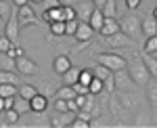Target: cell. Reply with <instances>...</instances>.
<instances>
[{
    "instance_id": "cell-1",
    "label": "cell",
    "mask_w": 157,
    "mask_h": 128,
    "mask_svg": "<svg viewBox=\"0 0 157 128\" xmlns=\"http://www.w3.org/2000/svg\"><path fill=\"white\" fill-rule=\"evenodd\" d=\"M128 67V74H130V78H132L134 84H138V86H147L149 82H151V74L149 70L145 67V63H143V59H134L130 65H126Z\"/></svg>"
},
{
    "instance_id": "cell-2",
    "label": "cell",
    "mask_w": 157,
    "mask_h": 128,
    "mask_svg": "<svg viewBox=\"0 0 157 128\" xmlns=\"http://www.w3.org/2000/svg\"><path fill=\"white\" fill-rule=\"evenodd\" d=\"M120 32H124L128 38H132L134 42L140 40V36H143V32H140V17L128 15L126 19H121L120 21Z\"/></svg>"
},
{
    "instance_id": "cell-3",
    "label": "cell",
    "mask_w": 157,
    "mask_h": 128,
    "mask_svg": "<svg viewBox=\"0 0 157 128\" xmlns=\"http://www.w3.org/2000/svg\"><path fill=\"white\" fill-rule=\"evenodd\" d=\"M97 63L105 65V67L111 70V71L124 70V67L128 65V61L121 57L120 53H101V55H97Z\"/></svg>"
},
{
    "instance_id": "cell-4",
    "label": "cell",
    "mask_w": 157,
    "mask_h": 128,
    "mask_svg": "<svg viewBox=\"0 0 157 128\" xmlns=\"http://www.w3.org/2000/svg\"><path fill=\"white\" fill-rule=\"evenodd\" d=\"M101 42L105 46H111V48H126V46H132L134 44V40L128 38L124 32H115V34H111V36H103Z\"/></svg>"
},
{
    "instance_id": "cell-5",
    "label": "cell",
    "mask_w": 157,
    "mask_h": 128,
    "mask_svg": "<svg viewBox=\"0 0 157 128\" xmlns=\"http://www.w3.org/2000/svg\"><path fill=\"white\" fill-rule=\"evenodd\" d=\"M15 17H17L19 27H21V25H40V19L36 17V13L29 6V2L23 4V6H17V15H15Z\"/></svg>"
},
{
    "instance_id": "cell-6",
    "label": "cell",
    "mask_w": 157,
    "mask_h": 128,
    "mask_svg": "<svg viewBox=\"0 0 157 128\" xmlns=\"http://www.w3.org/2000/svg\"><path fill=\"white\" fill-rule=\"evenodd\" d=\"M15 71H19V74H23V76H36L38 65H36V61H32L29 57L21 55V57L15 59Z\"/></svg>"
},
{
    "instance_id": "cell-7",
    "label": "cell",
    "mask_w": 157,
    "mask_h": 128,
    "mask_svg": "<svg viewBox=\"0 0 157 128\" xmlns=\"http://www.w3.org/2000/svg\"><path fill=\"white\" fill-rule=\"evenodd\" d=\"M73 11H75V19H78V21L88 23L90 13L94 11V2H90V0H78V2L73 4Z\"/></svg>"
},
{
    "instance_id": "cell-8",
    "label": "cell",
    "mask_w": 157,
    "mask_h": 128,
    "mask_svg": "<svg viewBox=\"0 0 157 128\" xmlns=\"http://www.w3.org/2000/svg\"><path fill=\"white\" fill-rule=\"evenodd\" d=\"M94 34H97V32H94L88 23L78 21V27H75V32H73V38H75L78 42H90V40L94 38Z\"/></svg>"
},
{
    "instance_id": "cell-9",
    "label": "cell",
    "mask_w": 157,
    "mask_h": 128,
    "mask_svg": "<svg viewBox=\"0 0 157 128\" xmlns=\"http://www.w3.org/2000/svg\"><path fill=\"white\" fill-rule=\"evenodd\" d=\"M75 118V111H57V116L50 118V126L52 128H65L71 124V120Z\"/></svg>"
},
{
    "instance_id": "cell-10",
    "label": "cell",
    "mask_w": 157,
    "mask_h": 128,
    "mask_svg": "<svg viewBox=\"0 0 157 128\" xmlns=\"http://www.w3.org/2000/svg\"><path fill=\"white\" fill-rule=\"evenodd\" d=\"M140 32L145 38L149 36H157V19L153 15H147V17H140Z\"/></svg>"
},
{
    "instance_id": "cell-11",
    "label": "cell",
    "mask_w": 157,
    "mask_h": 128,
    "mask_svg": "<svg viewBox=\"0 0 157 128\" xmlns=\"http://www.w3.org/2000/svg\"><path fill=\"white\" fill-rule=\"evenodd\" d=\"M4 36L11 40L13 44L17 42V38H19V23H17V17H9V21L4 23Z\"/></svg>"
},
{
    "instance_id": "cell-12",
    "label": "cell",
    "mask_w": 157,
    "mask_h": 128,
    "mask_svg": "<svg viewBox=\"0 0 157 128\" xmlns=\"http://www.w3.org/2000/svg\"><path fill=\"white\" fill-rule=\"evenodd\" d=\"M29 107H32V111H36V114L46 111V107H48V99H46V94L36 93L32 99H29Z\"/></svg>"
},
{
    "instance_id": "cell-13",
    "label": "cell",
    "mask_w": 157,
    "mask_h": 128,
    "mask_svg": "<svg viewBox=\"0 0 157 128\" xmlns=\"http://www.w3.org/2000/svg\"><path fill=\"white\" fill-rule=\"evenodd\" d=\"M98 32H101V36H111V34H115V32H120V23L113 17H105V21H103Z\"/></svg>"
},
{
    "instance_id": "cell-14",
    "label": "cell",
    "mask_w": 157,
    "mask_h": 128,
    "mask_svg": "<svg viewBox=\"0 0 157 128\" xmlns=\"http://www.w3.org/2000/svg\"><path fill=\"white\" fill-rule=\"evenodd\" d=\"M71 67V61H69V57L67 55H59V57L52 61V70H55V74H65V71Z\"/></svg>"
},
{
    "instance_id": "cell-15",
    "label": "cell",
    "mask_w": 157,
    "mask_h": 128,
    "mask_svg": "<svg viewBox=\"0 0 157 128\" xmlns=\"http://www.w3.org/2000/svg\"><path fill=\"white\" fill-rule=\"evenodd\" d=\"M103 21H105V15L101 13V9L94 6V11L90 13V17H88V25H90L94 32H98V30H101V25H103Z\"/></svg>"
},
{
    "instance_id": "cell-16",
    "label": "cell",
    "mask_w": 157,
    "mask_h": 128,
    "mask_svg": "<svg viewBox=\"0 0 157 128\" xmlns=\"http://www.w3.org/2000/svg\"><path fill=\"white\" fill-rule=\"evenodd\" d=\"M113 82H115V86H120V88H126V86L132 82V78H130V74L126 71V67H124V70L113 71Z\"/></svg>"
},
{
    "instance_id": "cell-17",
    "label": "cell",
    "mask_w": 157,
    "mask_h": 128,
    "mask_svg": "<svg viewBox=\"0 0 157 128\" xmlns=\"http://www.w3.org/2000/svg\"><path fill=\"white\" fill-rule=\"evenodd\" d=\"M13 109L21 116V114H27V111H32V107H29V101L23 99V97H19V94H15V101H13Z\"/></svg>"
},
{
    "instance_id": "cell-18",
    "label": "cell",
    "mask_w": 157,
    "mask_h": 128,
    "mask_svg": "<svg viewBox=\"0 0 157 128\" xmlns=\"http://www.w3.org/2000/svg\"><path fill=\"white\" fill-rule=\"evenodd\" d=\"M98 9H101V13L105 17H113V19L117 17V2L115 0H105L103 6H98Z\"/></svg>"
},
{
    "instance_id": "cell-19",
    "label": "cell",
    "mask_w": 157,
    "mask_h": 128,
    "mask_svg": "<svg viewBox=\"0 0 157 128\" xmlns=\"http://www.w3.org/2000/svg\"><path fill=\"white\" fill-rule=\"evenodd\" d=\"M143 63H145L147 70H149L151 78H157V57H153V55L145 53V57H143Z\"/></svg>"
},
{
    "instance_id": "cell-20",
    "label": "cell",
    "mask_w": 157,
    "mask_h": 128,
    "mask_svg": "<svg viewBox=\"0 0 157 128\" xmlns=\"http://www.w3.org/2000/svg\"><path fill=\"white\" fill-rule=\"evenodd\" d=\"M36 93H38L36 86H32V84H19V86H17V94L23 97V99H27V101H29Z\"/></svg>"
},
{
    "instance_id": "cell-21",
    "label": "cell",
    "mask_w": 157,
    "mask_h": 128,
    "mask_svg": "<svg viewBox=\"0 0 157 128\" xmlns=\"http://www.w3.org/2000/svg\"><path fill=\"white\" fill-rule=\"evenodd\" d=\"M0 70H4V71H15V59L9 57L6 53H0Z\"/></svg>"
},
{
    "instance_id": "cell-22",
    "label": "cell",
    "mask_w": 157,
    "mask_h": 128,
    "mask_svg": "<svg viewBox=\"0 0 157 128\" xmlns=\"http://www.w3.org/2000/svg\"><path fill=\"white\" fill-rule=\"evenodd\" d=\"M61 76H63V80H65V84H69V86H71L73 82H78V76H80V67H69V70L65 71V74H61Z\"/></svg>"
},
{
    "instance_id": "cell-23",
    "label": "cell",
    "mask_w": 157,
    "mask_h": 128,
    "mask_svg": "<svg viewBox=\"0 0 157 128\" xmlns=\"http://www.w3.org/2000/svg\"><path fill=\"white\" fill-rule=\"evenodd\" d=\"M0 84H19V78L15 71H4L0 70Z\"/></svg>"
},
{
    "instance_id": "cell-24",
    "label": "cell",
    "mask_w": 157,
    "mask_h": 128,
    "mask_svg": "<svg viewBox=\"0 0 157 128\" xmlns=\"http://www.w3.org/2000/svg\"><path fill=\"white\" fill-rule=\"evenodd\" d=\"M75 97V93H73V88L67 84V86H61L59 90L55 93V99H65V101H69V99H73Z\"/></svg>"
},
{
    "instance_id": "cell-25",
    "label": "cell",
    "mask_w": 157,
    "mask_h": 128,
    "mask_svg": "<svg viewBox=\"0 0 157 128\" xmlns=\"http://www.w3.org/2000/svg\"><path fill=\"white\" fill-rule=\"evenodd\" d=\"M143 53H149V55H153L157 53V36H149L145 40V46H143Z\"/></svg>"
},
{
    "instance_id": "cell-26",
    "label": "cell",
    "mask_w": 157,
    "mask_h": 128,
    "mask_svg": "<svg viewBox=\"0 0 157 128\" xmlns=\"http://www.w3.org/2000/svg\"><path fill=\"white\" fill-rule=\"evenodd\" d=\"M111 74H113V71L107 70V67H105V65H101V63H98L97 67L92 70V76H94V78H98V80H105V78H109V76H111Z\"/></svg>"
},
{
    "instance_id": "cell-27",
    "label": "cell",
    "mask_w": 157,
    "mask_h": 128,
    "mask_svg": "<svg viewBox=\"0 0 157 128\" xmlns=\"http://www.w3.org/2000/svg\"><path fill=\"white\" fill-rule=\"evenodd\" d=\"M103 90H105V88H103V80L92 78V80H90V84H88V93H90V94H101Z\"/></svg>"
},
{
    "instance_id": "cell-28",
    "label": "cell",
    "mask_w": 157,
    "mask_h": 128,
    "mask_svg": "<svg viewBox=\"0 0 157 128\" xmlns=\"http://www.w3.org/2000/svg\"><path fill=\"white\" fill-rule=\"evenodd\" d=\"M19 84H0V97H15Z\"/></svg>"
},
{
    "instance_id": "cell-29",
    "label": "cell",
    "mask_w": 157,
    "mask_h": 128,
    "mask_svg": "<svg viewBox=\"0 0 157 128\" xmlns=\"http://www.w3.org/2000/svg\"><path fill=\"white\" fill-rule=\"evenodd\" d=\"M50 34L52 36H65V21H52L50 23Z\"/></svg>"
},
{
    "instance_id": "cell-30",
    "label": "cell",
    "mask_w": 157,
    "mask_h": 128,
    "mask_svg": "<svg viewBox=\"0 0 157 128\" xmlns=\"http://www.w3.org/2000/svg\"><path fill=\"white\" fill-rule=\"evenodd\" d=\"M48 19H50V23H52V21H63V6L50 9L48 11Z\"/></svg>"
},
{
    "instance_id": "cell-31",
    "label": "cell",
    "mask_w": 157,
    "mask_h": 128,
    "mask_svg": "<svg viewBox=\"0 0 157 128\" xmlns=\"http://www.w3.org/2000/svg\"><path fill=\"white\" fill-rule=\"evenodd\" d=\"M94 76H92V70H80V76H78V82H82V84H90V80H92Z\"/></svg>"
},
{
    "instance_id": "cell-32",
    "label": "cell",
    "mask_w": 157,
    "mask_h": 128,
    "mask_svg": "<svg viewBox=\"0 0 157 128\" xmlns=\"http://www.w3.org/2000/svg\"><path fill=\"white\" fill-rule=\"evenodd\" d=\"M0 17L2 19H9L11 17V4L6 0H0Z\"/></svg>"
},
{
    "instance_id": "cell-33",
    "label": "cell",
    "mask_w": 157,
    "mask_h": 128,
    "mask_svg": "<svg viewBox=\"0 0 157 128\" xmlns=\"http://www.w3.org/2000/svg\"><path fill=\"white\" fill-rule=\"evenodd\" d=\"M71 88H73V93H75V94H90V93H88V86L82 84V82H73Z\"/></svg>"
},
{
    "instance_id": "cell-34",
    "label": "cell",
    "mask_w": 157,
    "mask_h": 128,
    "mask_svg": "<svg viewBox=\"0 0 157 128\" xmlns=\"http://www.w3.org/2000/svg\"><path fill=\"white\" fill-rule=\"evenodd\" d=\"M75 27H78V19H69V21H65V36H73Z\"/></svg>"
},
{
    "instance_id": "cell-35",
    "label": "cell",
    "mask_w": 157,
    "mask_h": 128,
    "mask_svg": "<svg viewBox=\"0 0 157 128\" xmlns=\"http://www.w3.org/2000/svg\"><path fill=\"white\" fill-rule=\"evenodd\" d=\"M25 50L21 46H17V44H13L11 48H9V50H6V55H9V57H13V59H17V57H21V55H23Z\"/></svg>"
},
{
    "instance_id": "cell-36",
    "label": "cell",
    "mask_w": 157,
    "mask_h": 128,
    "mask_svg": "<svg viewBox=\"0 0 157 128\" xmlns=\"http://www.w3.org/2000/svg\"><path fill=\"white\" fill-rule=\"evenodd\" d=\"M149 101H151V105L157 109V84L155 86H149Z\"/></svg>"
},
{
    "instance_id": "cell-37",
    "label": "cell",
    "mask_w": 157,
    "mask_h": 128,
    "mask_svg": "<svg viewBox=\"0 0 157 128\" xmlns=\"http://www.w3.org/2000/svg\"><path fill=\"white\" fill-rule=\"evenodd\" d=\"M69 19H75L73 6H63V21H69Z\"/></svg>"
},
{
    "instance_id": "cell-38",
    "label": "cell",
    "mask_w": 157,
    "mask_h": 128,
    "mask_svg": "<svg viewBox=\"0 0 157 128\" xmlns=\"http://www.w3.org/2000/svg\"><path fill=\"white\" fill-rule=\"evenodd\" d=\"M13 46V42L6 38V36H0V53H6L9 48Z\"/></svg>"
},
{
    "instance_id": "cell-39",
    "label": "cell",
    "mask_w": 157,
    "mask_h": 128,
    "mask_svg": "<svg viewBox=\"0 0 157 128\" xmlns=\"http://www.w3.org/2000/svg\"><path fill=\"white\" fill-rule=\"evenodd\" d=\"M103 88H105V90H109V93H111V90L115 88V82H113V74H111L109 78H105V80H103Z\"/></svg>"
},
{
    "instance_id": "cell-40",
    "label": "cell",
    "mask_w": 157,
    "mask_h": 128,
    "mask_svg": "<svg viewBox=\"0 0 157 128\" xmlns=\"http://www.w3.org/2000/svg\"><path fill=\"white\" fill-rule=\"evenodd\" d=\"M55 109L57 111H69L67 109V101L65 99H55Z\"/></svg>"
},
{
    "instance_id": "cell-41",
    "label": "cell",
    "mask_w": 157,
    "mask_h": 128,
    "mask_svg": "<svg viewBox=\"0 0 157 128\" xmlns=\"http://www.w3.org/2000/svg\"><path fill=\"white\" fill-rule=\"evenodd\" d=\"M6 120H9V124H15V122L19 120V114L11 107V109H6Z\"/></svg>"
},
{
    "instance_id": "cell-42",
    "label": "cell",
    "mask_w": 157,
    "mask_h": 128,
    "mask_svg": "<svg viewBox=\"0 0 157 128\" xmlns=\"http://www.w3.org/2000/svg\"><path fill=\"white\" fill-rule=\"evenodd\" d=\"M42 4H44V11H50V9H57V6H61L59 0H42Z\"/></svg>"
},
{
    "instance_id": "cell-43",
    "label": "cell",
    "mask_w": 157,
    "mask_h": 128,
    "mask_svg": "<svg viewBox=\"0 0 157 128\" xmlns=\"http://www.w3.org/2000/svg\"><path fill=\"white\" fill-rule=\"evenodd\" d=\"M120 101L124 107H132L134 105V97H128V94H120Z\"/></svg>"
},
{
    "instance_id": "cell-44",
    "label": "cell",
    "mask_w": 157,
    "mask_h": 128,
    "mask_svg": "<svg viewBox=\"0 0 157 128\" xmlns=\"http://www.w3.org/2000/svg\"><path fill=\"white\" fill-rule=\"evenodd\" d=\"M138 4H140V0H126V6H128L130 11H134V9H138Z\"/></svg>"
},
{
    "instance_id": "cell-45",
    "label": "cell",
    "mask_w": 157,
    "mask_h": 128,
    "mask_svg": "<svg viewBox=\"0 0 157 128\" xmlns=\"http://www.w3.org/2000/svg\"><path fill=\"white\" fill-rule=\"evenodd\" d=\"M2 99H4V111H6V109H11V107H13V101H15V97H2Z\"/></svg>"
},
{
    "instance_id": "cell-46",
    "label": "cell",
    "mask_w": 157,
    "mask_h": 128,
    "mask_svg": "<svg viewBox=\"0 0 157 128\" xmlns=\"http://www.w3.org/2000/svg\"><path fill=\"white\" fill-rule=\"evenodd\" d=\"M59 2H61V6H73L78 0H59Z\"/></svg>"
},
{
    "instance_id": "cell-47",
    "label": "cell",
    "mask_w": 157,
    "mask_h": 128,
    "mask_svg": "<svg viewBox=\"0 0 157 128\" xmlns=\"http://www.w3.org/2000/svg\"><path fill=\"white\" fill-rule=\"evenodd\" d=\"M13 4L15 6H23V4H27V0H13Z\"/></svg>"
},
{
    "instance_id": "cell-48",
    "label": "cell",
    "mask_w": 157,
    "mask_h": 128,
    "mask_svg": "<svg viewBox=\"0 0 157 128\" xmlns=\"http://www.w3.org/2000/svg\"><path fill=\"white\" fill-rule=\"evenodd\" d=\"M92 2H94V6L98 9V6H103V2H105V0H92Z\"/></svg>"
},
{
    "instance_id": "cell-49",
    "label": "cell",
    "mask_w": 157,
    "mask_h": 128,
    "mask_svg": "<svg viewBox=\"0 0 157 128\" xmlns=\"http://www.w3.org/2000/svg\"><path fill=\"white\" fill-rule=\"evenodd\" d=\"M0 111H4V99L0 97Z\"/></svg>"
},
{
    "instance_id": "cell-50",
    "label": "cell",
    "mask_w": 157,
    "mask_h": 128,
    "mask_svg": "<svg viewBox=\"0 0 157 128\" xmlns=\"http://www.w3.org/2000/svg\"><path fill=\"white\" fill-rule=\"evenodd\" d=\"M27 2H32V4H40L42 0H27Z\"/></svg>"
},
{
    "instance_id": "cell-51",
    "label": "cell",
    "mask_w": 157,
    "mask_h": 128,
    "mask_svg": "<svg viewBox=\"0 0 157 128\" xmlns=\"http://www.w3.org/2000/svg\"><path fill=\"white\" fill-rule=\"evenodd\" d=\"M153 17H155V19H157V6H155V11H153Z\"/></svg>"
},
{
    "instance_id": "cell-52",
    "label": "cell",
    "mask_w": 157,
    "mask_h": 128,
    "mask_svg": "<svg viewBox=\"0 0 157 128\" xmlns=\"http://www.w3.org/2000/svg\"><path fill=\"white\" fill-rule=\"evenodd\" d=\"M2 21H4V19H2V17H0V25H2Z\"/></svg>"
}]
</instances>
